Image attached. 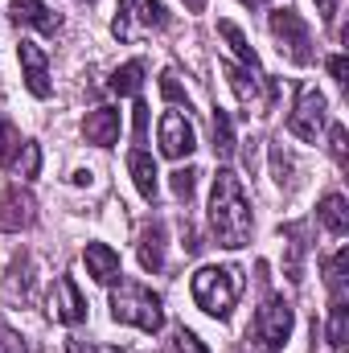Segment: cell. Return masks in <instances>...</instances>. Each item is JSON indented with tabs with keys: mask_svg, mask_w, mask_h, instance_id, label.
Masks as SVG:
<instances>
[{
	"mask_svg": "<svg viewBox=\"0 0 349 353\" xmlns=\"http://www.w3.org/2000/svg\"><path fill=\"white\" fill-rule=\"evenodd\" d=\"M136 17H140L144 29H165V25H169V8H165L161 0H140V12H136Z\"/></svg>",
	"mask_w": 349,
	"mask_h": 353,
	"instance_id": "obj_25",
	"label": "cell"
},
{
	"mask_svg": "<svg viewBox=\"0 0 349 353\" xmlns=\"http://www.w3.org/2000/svg\"><path fill=\"white\" fill-rule=\"evenodd\" d=\"M169 353H210V350L197 341V333H189V329L181 325V329L173 333V341H169Z\"/></svg>",
	"mask_w": 349,
	"mask_h": 353,
	"instance_id": "obj_28",
	"label": "cell"
},
{
	"mask_svg": "<svg viewBox=\"0 0 349 353\" xmlns=\"http://www.w3.org/2000/svg\"><path fill=\"white\" fill-rule=\"evenodd\" d=\"M8 21L12 25H33L46 37H54L62 29V17L46 8V0H8Z\"/></svg>",
	"mask_w": 349,
	"mask_h": 353,
	"instance_id": "obj_11",
	"label": "cell"
},
{
	"mask_svg": "<svg viewBox=\"0 0 349 353\" xmlns=\"http://www.w3.org/2000/svg\"><path fill=\"white\" fill-rule=\"evenodd\" d=\"M21 148H25L21 132H17L8 119H0V165H4V169H12V165L21 161Z\"/></svg>",
	"mask_w": 349,
	"mask_h": 353,
	"instance_id": "obj_23",
	"label": "cell"
},
{
	"mask_svg": "<svg viewBox=\"0 0 349 353\" xmlns=\"http://www.w3.org/2000/svg\"><path fill=\"white\" fill-rule=\"evenodd\" d=\"M189 288H193V300H197V308H201L206 316L226 321L230 308L239 304L243 275H239V267H201Z\"/></svg>",
	"mask_w": 349,
	"mask_h": 353,
	"instance_id": "obj_3",
	"label": "cell"
},
{
	"mask_svg": "<svg viewBox=\"0 0 349 353\" xmlns=\"http://www.w3.org/2000/svg\"><path fill=\"white\" fill-rule=\"evenodd\" d=\"M292 325H296L292 304H288L283 296H267L263 308L255 312V321H251V341H255V350L279 353L288 345V337H292Z\"/></svg>",
	"mask_w": 349,
	"mask_h": 353,
	"instance_id": "obj_4",
	"label": "cell"
},
{
	"mask_svg": "<svg viewBox=\"0 0 349 353\" xmlns=\"http://www.w3.org/2000/svg\"><path fill=\"white\" fill-rule=\"evenodd\" d=\"M197 148V136H193V123L181 115V111H165L161 115V152L169 161H181Z\"/></svg>",
	"mask_w": 349,
	"mask_h": 353,
	"instance_id": "obj_10",
	"label": "cell"
},
{
	"mask_svg": "<svg viewBox=\"0 0 349 353\" xmlns=\"http://www.w3.org/2000/svg\"><path fill=\"white\" fill-rule=\"evenodd\" d=\"M283 239H288V279L292 283H300L304 279V251H308V243H304V226H283Z\"/></svg>",
	"mask_w": 349,
	"mask_h": 353,
	"instance_id": "obj_21",
	"label": "cell"
},
{
	"mask_svg": "<svg viewBox=\"0 0 349 353\" xmlns=\"http://www.w3.org/2000/svg\"><path fill=\"white\" fill-rule=\"evenodd\" d=\"M0 353H25L21 337H17V333H8V329H0Z\"/></svg>",
	"mask_w": 349,
	"mask_h": 353,
	"instance_id": "obj_33",
	"label": "cell"
},
{
	"mask_svg": "<svg viewBox=\"0 0 349 353\" xmlns=\"http://www.w3.org/2000/svg\"><path fill=\"white\" fill-rule=\"evenodd\" d=\"M181 4H185L189 12H201V8H206V0H181Z\"/></svg>",
	"mask_w": 349,
	"mask_h": 353,
	"instance_id": "obj_37",
	"label": "cell"
},
{
	"mask_svg": "<svg viewBox=\"0 0 349 353\" xmlns=\"http://www.w3.org/2000/svg\"><path fill=\"white\" fill-rule=\"evenodd\" d=\"M210 230L218 239V247L226 251H239L251 243V230H255V218H251V201H247V189L235 169H218L214 173V189H210Z\"/></svg>",
	"mask_w": 349,
	"mask_h": 353,
	"instance_id": "obj_1",
	"label": "cell"
},
{
	"mask_svg": "<svg viewBox=\"0 0 349 353\" xmlns=\"http://www.w3.org/2000/svg\"><path fill=\"white\" fill-rule=\"evenodd\" d=\"M325 123H329V103H325V94L317 87H308V83H300V87H296V107H292V115H288V132L300 136L304 144H317V136L325 132Z\"/></svg>",
	"mask_w": 349,
	"mask_h": 353,
	"instance_id": "obj_6",
	"label": "cell"
},
{
	"mask_svg": "<svg viewBox=\"0 0 349 353\" xmlns=\"http://www.w3.org/2000/svg\"><path fill=\"white\" fill-rule=\"evenodd\" d=\"M239 4H247V8H263L267 0H239Z\"/></svg>",
	"mask_w": 349,
	"mask_h": 353,
	"instance_id": "obj_38",
	"label": "cell"
},
{
	"mask_svg": "<svg viewBox=\"0 0 349 353\" xmlns=\"http://www.w3.org/2000/svg\"><path fill=\"white\" fill-rule=\"evenodd\" d=\"M140 87H144V62H140V58L123 62V66L107 79V90H111V94H140Z\"/></svg>",
	"mask_w": 349,
	"mask_h": 353,
	"instance_id": "obj_19",
	"label": "cell"
},
{
	"mask_svg": "<svg viewBox=\"0 0 349 353\" xmlns=\"http://www.w3.org/2000/svg\"><path fill=\"white\" fill-rule=\"evenodd\" d=\"M193 185H197V173H193V169H177L173 173V193L181 197V201L193 197Z\"/></svg>",
	"mask_w": 349,
	"mask_h": 353,
	"instance_id": "obj_30",
	"label": "cell"
},
{
	"mask_svg": "<svg viewBox=\"0 0 349 353\" xmlns=\"http://www.w3.org/2000/svg\"><path fill=\"white\" fill-rule=\"evenodd\" d=\"M111 316L119 325H136L144 333H161L165 329V300L132 279H119V288L111 292Z\"/></svg>",
	"mask_w": 349,
	"mask_h": 353,
	"instance_id": "obj_2",
	"label": "cell"
},
{
	"mask_svg": "<svg viewBox=\"0 0 349 353\" xmlns=\"http://www.w3.org/2000/svg\"><path fill=\"white\" fill-rule=\"evenodd\" d=\"M132 119H136V128H132V132H136V144H144V140H148V103H144V99H136Z\"/></svg>",
	"mask_w": 349,
	"mask_h": 353,
	"instance_id": "obj_31",
	"label": "cell"
},
{
	"mask_svg": "<svg viewBox=\"0 0 349 353\" xmlns=\"http://www.w3.org/2000/svg\"><path fill=\"white\" fill-rule=\"evenodd\" d=\"M119 128H123V119H119L115 107H94L87 119H83V136H87V144H94V148H111L119 140Z\"/></svg>",
	"mask_w": 349,
	"mask_h": 353,
	"instance_id": "obj_13",
	"label": "cell"
},
{
	"mask_svg": "<svg viewBox=\"0 0 349 353\" xmlns=\"http://www.w3.org/2000/svg\"><path fill=\"white\" fill-rule=\"evenodd\" d=\"M218 33H222V37L230 41V50L239 54V62H243L247 70H259V54L251 50V41H247V33H243V29H239L235 21H218Z\"/></svg>",
	"mask_w": 349,
	"mask_h": 353,
	"instance_id": "obj_20",
	"label": "cell"
},
{
	"mask_svg": "<svg viewBox=\"0 0 349 353\" xmlns=\"http://www.w3.org/2000/svg\"><path fill=\"white\" fill-rule=\"evenodd\" d=\"M128 173H132V181H136V189H140L144 201H157V189H161L157 176L161 173H157V161H152L144 148H132V152H128Z\"/></svg>",
	"mask_w": 349,
	"mask_h": 353,
	"instance_id": "obj_16",
	"label": "cell"
},
{
	"mask_svg": "<svg viewBox=\"0 0 349 353\" xmlns=\"http://www.w3.org/2000/svg\"><path fill=\"white\" fill-rule=\"evenodd\" d=\"M222 74H226V83H230L235 94H239L243 107H259L263 87H271L263 70H247V66H235V62H222Z\"/></svg>",
	"mask_w": 349,
	"mask_h": 353,
	"instance_id": "obj_12",
	"label": "cell"
},
{
	"mask_svg": "<svg viewBox=\"0 0 349 353\" xmlns=\"http://www.w3.org/2000/svg\"><path fill=\"white\" fill-rule=\"evenodd\" d=\"M346 267H349V247H341L337 255H329L321 271H325V283H329V292H346Z\"/></svg>",
	"mask_w": 349,
	"mask_h": 353,
	"instance_id": "obj_24",
	"label": "cell"
},
{
	"mask_svg": "<svg viewBox=\"0 0 349 353\" xmlns=\"http://www.w3.org/2000/svg\"><path fill=\"white\" fill-rule=\"evenodd\" d=\"M33 218H37V201H33V193L21 189V185H8V189L0 193V230H4V234L29 230Z\"/></svg>",
	"mask_w": 349,
	"mask_h": 353,
	"instance_id": "obj_8",
	"label": "cell"
},
{
	"mask_svg": "<svg viewBox=\"0 0 349 353\" xmlns=\"http://www.w3.org/2000/svg\"><path fill=\"white\" fill-rule=\"evenodd\" d=\"M271 37L279 41V54H288L296 66H312V29H308V21L296 12V8H275L271 12Z\"/></svg>",
	"mask_w": 349,
	"mask_h": 353,
	"instance_id": "obj_5",
	"label": "cell"
},
{
	"mask_svg": "<svg viewBox=\"0 0 349 353\" xmlns=\"http://www.w3.org/2000/svg\"><path fill=\"white\" fill-rule=\"evenodd\" d=\"M329 74H333L337 83H346V74H349V62H346V54H333V58H329Z\"/></svg>",
	"mask_w": 349,
	"mask_h": 353,
	"instance_id": "obj_34",
	"label": "cell"
},
{
	"mask_svg": "<svg viewBox=\"0 0 349 353\" xmlns=\"http://www.w3.org/2000/svg\"><path fill=\"white\" fill-rule=\"evenodd\" d=\"M70 353H107V350H90V345H83V341H70Z\"/></svg>",
	"mask_w": 349,
	"mask_h": 353,
	"instance_id": "obj_36",
	"label": "cell"
},
{
	"mask_svg": "<svg viewBox=\"0 0 349 353\" xmlns=\"http://www.w3.org/2000/svg\"><path fill=\"white\" fill-rule=\"evenodd\" d=\"M161 94H165L169 103H185V111H189V94L181 90V83H177L173 70H165V74H161Z\"/></svg>",
	"mask_w": 349,
	"mask_h": 353,
	"instance_id": "obj_29",
	"label": "cell"
},
{
	"mask_svg": "<svg viewBox=\"0 0 349 353\" xmlns=\"http://www.w3.org/2000/svg\"><path fill=\"white\" fill-rule=\"evenodd\" d=\"M83 263H87V275L94 283H115V279H119V255H115L107 243H87Z\"/></svg>",
	"mask_w": 349,
	"mask_h": 353,
	"instance_id": "obj_15",
	"label": "cell"
},
{
	"mask_svg": "<svg viewBox=\"0 0 349 353\" xmlns=\"http://www.w3.org/2000/svg\"><path fill=\"white\" fill-rule=\"evenodd\" d=\"M136 255L144 271H165V222H148L140 230V243H136Z\"/></svg>",
	"mask_w": 349,
	"mask_h": 353,
	"instance_id": "obj_14",
	"label": "cell"
},
{
	"mask_svg": "<svg viewBox=\"0 0 349 353\" xmlns=\"http://www.w3.org/2000/svg\"><path fill=\"white\" fill-rule=\"evenodd\" d=\"M346 337H349V300L346 292H333V304H329V350L333 353H346Z\"/></svg>",
	"mask_w": 349,
	"mask_h": 353,
	"instance_id": "obj_17",
	"label": "cell"
},
{
	"mask_svg": "<svg viewBox=\"0 0 349 353\" xmlns=\"http://www.w3.org/2000/svg\"><path fill=\"white\" fill-rule=\"evenodd\" d=\"M235 123H230V115L222 111V107H214V152L218 157H235Z\"/></svg>",
	"mask_w": 349,
	"mask_h": 353,
	"instance_id": "obj_22",
	"label": "cell"
},
{
	"mask_svg": "<svg viewBox=\"0 0 349 353\" xmlns=\"http://www.w3.org/2000/svg\"><path fill=\"white\" fill-rule=\"evenodd\" d=\"M329 152H333V161L346 169V128H341V123H333V132H329Z\"/></svg>",
	"mask_w": 349,
	"mask_h": 353,
	"instance_id": "obj_32",
	"label": "cell"
},
{
	"mask_svg": "<svg viewBox=\"0 0 349 353\" xmlns=\"http://www.w3.org/2000/svg\"><path fill=\"white\" fill-rule=\"evenodd\" d=\"M317 12H321L325 25H333L337 21V0H317Z\"/></svg>",
	"mask_w": 349,
	"mask_h": 353,
	"instance_id": "obj_35",
	"label": "cell"
},
{
	"mask_svg": "<svg viewBox=\"0 0 349 353\" xmlns=\"http://www.w3.org/2000/svg\"><path fill=\"white\" fill-rule=\"evenodd\" d=\"M132 4H136V0H119V4H115V21H111V33H115V37H123V41L132 37V17H136V12H132Z\"/></svg>",
	"mask_w": 349,
	"mask_h": 353,
	"instance_id": "obj_27",
	"label": "cell"
},
{
	"mask_svg": "<svg viewBox=\"0 0 349 353\" xmlns=\"http://www.w3.org/2000/svg\"><path fill=\"white\" fill-rule=\"evenodd\" d=\"M317 218H321V226L329 230V234H346L349 230V205H346V197L341 193H325L321 197V205H317Z\"/></svg>",
	"mask_w": 349,
	"mask_h": 353,
	"instance_id": "obj_18",
	"label": "cell"
},
{
	"mask_svg": "<svg viewBox=\"0 0 349 353\" xmlns=\"http://www.w3.org/2000/svg\"><path fill=\"white\" fill-rule=\"evenodd\" d=\"M50 316L58 325H83L87 321V296L79 292V283L70 275H62L50 292Z\"/></svg>",
	"mask_w": 349,
	"mask_h": 353,
	"instance_id": "obj_9",
	"label": "cell"
},
{
	"mask_svg": "<svg viewBox=\"0 0 349 353\" xmlns=\"http://www.w3.org/2000/svg\"><path fill=\"white\" fill-rule=\"evenodd\" d=\"M292 173H296L292 157H288L279 144H271V176H275V185H292Z\"/></svg>",
	"mask_w": 349,
	"mask_h": 353,
	"instance_id": "obj_26",
	"label": "cell"
},
{
	"mask_svg": "<svg viewBox=\"0 0 349 353\" xmlns=\"http://www.w3.org/2000/svg\"><path fill=\"white\" fill-rule=\"evenodd\" d=\"M17 58H21V79H25V87L33 99H50V58H46V50L37 46V41H25L21 37V46H17Z\"/></svg>",
	"mask_w": 349,
	"mask_h": 353,
	"instance_id": "obj_7",
	"label": "cell"
}]
</instances>
